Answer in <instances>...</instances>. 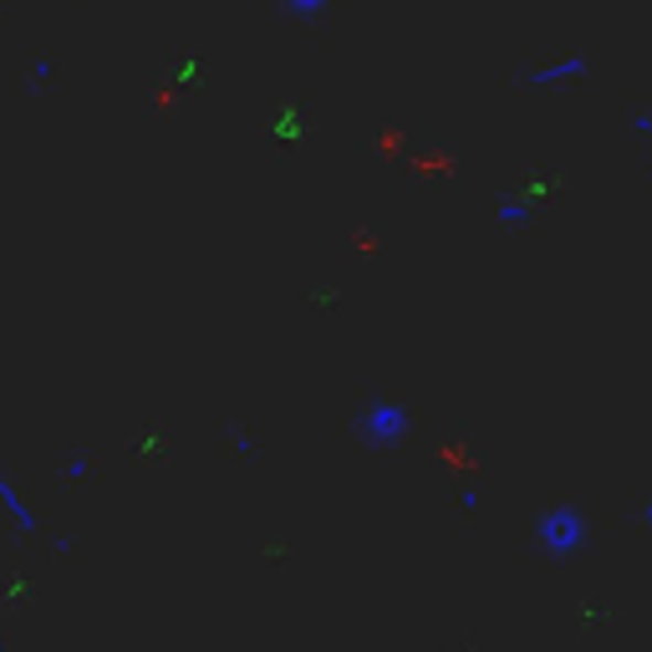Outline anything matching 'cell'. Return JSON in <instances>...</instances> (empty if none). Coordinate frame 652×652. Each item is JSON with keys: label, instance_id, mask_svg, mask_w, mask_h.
Wrapping results in <instances>:
<instances>
[{"label": "cell", "instance_id": "obj_1", "mask_svg": "<svg viewBox=\"0 0 652 652\" xmlns=\"http://www.w3.org/2000/svg\"><path fill=\"white\" fill-rule=\"evenodd\" d=\"M541 541H546L551 551H576L586 541V520L576 515V510H556V515L541 520Z\"/></svg>", "mask_w": 652, "mask_h": 652}, {"label": "cell", "instance_id": "obj_2", "mask_svg": "<svg viewBox=\"0 0 652 652\" xmlns=\"http://www.w3.org/2000/svg\"><path fill=\"white\" fill-rule=\"evenodd\" d=\"M362 434L373 443H398L403 434H408V413H403L398 403H377V408L362 418Z\"/></svg>", "mask_w": 652, "mask_h": 652}, {"label": "cell", "instance_id": "obj_3", "mask_svg": "<svg viewBox=\"0 0 652 652\" xmlns=\"http://www.w3.org/2000/svg\"><path fill=\"white\" fill-rule=\"evenodd\" d=\"M0 505L11 510V520H15V525H26V531H36V515H31V510L21 505V494H15L6 480H0Z\"/></svg>", "mask_w": 652, "mask_h": 652}, {"label": "cell", "instance_id": "obj_4", "mask_svg": "<svg viewBox=\"0 0 652 652\" xmlns=\"http://www.w3.org/2000/svg\"><path fill=\"white\" fill-rule=\"evenodd\" d=\"M327 0H286V11H296V15H317Z\"/></svg>", "mask_w": 652, "mask_h": 652}]
</instances>
